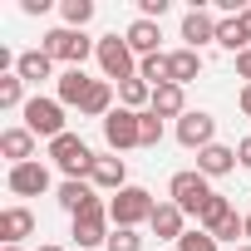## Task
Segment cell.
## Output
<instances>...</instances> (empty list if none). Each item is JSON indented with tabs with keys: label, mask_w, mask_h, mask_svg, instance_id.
Listing matches in <instances>:
<instances>
[{
	"label": "cell",
	"mask_w": 251,
	"mask_h": 251,
	"mask_svg": "<svg viewBox=\"0 0 251 251\" xmlns=\"http://www.w3.org/2000/svg\"><path fill=\"white\" fill-rule=\"evenodd\" d=\"M89 89H94V79H89V74H84V69H64V74H59V79H54V99H59V103H64V108H79V103H84V94H89Z\"/></svg>",
	"instance_id": "obj_19"
},
{
	"label": "cell",
	"mask_w": 251,
	"mask_h": 251,
	"mask_svg": "<svg viewBox=\"0 0 251 251\" xmlns=\"http://www.w3.org/2000/svg\"><path fill=\"white\" fill-rule=\"evenodd\" d=\"M123 40H128V50H133L138 59H148V54H163V50H158V40H163L158 20H133L128 30H123Z\"/></svg>",
	"instance_id": "obj_18"
},
{
	"label": "cell",
	"mask_w": 251,
	"mask_h": 251,
	"mask_svg": "<svg viewBox=\"0 0 251 251\" xmlns=\"http://www.w3.org/2000/svg\"><path fill=\"white\" fill-rule=\"evenodd\" d=\"M25 236H35V212L30 207H5V212H0V241L20 246Z\"/></svg>",
	"instance_id": "obj_15"
},
{
	"label": "cell",
	"mask_w": 251,
	"mask_h": 251,
	"mask_svg": "<svg viewBox=\"0 0 251 251\" xmlns=\"http://www.w3.org/2000/svg\"><path fill=\"white\" fill-rule=\"evenodd\" d=\"M138 118H143V113H133V108H113V113L103 118V143H108V153L138 148Z\"/></svg>",
	"instance_id": "obj_9"
},
{
	"label": "cell",
	"mask_w": 251,
	"mask_h": 251,
	"mask_svg": "<svg viewBox=\"0 0 251 251\" xmlns=\"http://www.w3.org/2000/svg\"><path fill=\"white\" fill-rule=\"evenodd\" d=\"M74 222V246L79 251H99V246H108V231H113V222H108V202L99 197V202H89L79 217H69Z\"/></svg>",
	"instance_id": "obj_5"
},
{
	"label": "cell",
	"mask_w": 251,
	"mask_h": 251,
	"mask_svg": "<svg viewBox=\"0 0 251 251\" xmlns=\"http://www.w3.org/2000/svg\"><path fill=\"white\" fill-rule=\"evenodd\" d=\"M5 187H10L15 197H45V192L54 187V177H50V168L35 158V163H20V168H10V173H5Z\"/></svg>",
	"instance_id": "obj_10"
},
{
	"label": "cell",
	"mask_w": 251,
	"mask_h": 251,
	"mask_svg": "<svg viewBox=\"0 0 251 251\" xmlns=\"http://www.w3.org/2000/svg\"><path fill=\"white\" fill-rule=\"evenodd\" d=\"M15 74H20L25 84H40V79H59V74H54V59H50L45 50H25V54L15 59Z\"/></svg>",
	"instance_id": "obj_21"
},
{
	"label": "cell",
	"mask_w": 251,
	"mask_h": 251,
	"mask_svg": "<svg viewBox=\"0 0 251 251\" xmlns=\"http://www.w3.org/2000/svg\"><path fill=\"white\" fill-rule=\"evenodd\" d=\"M217 45H222L226 54L251 50V40H246V30H241V20H236V15H222V20H217Z\"/></svg>",
	"instance_id": "obj_23"
},
{
	"label": "cell",
	"mask_w": 251,
	"mask_h": 251,
	"mask_svg": "<svg viewBox=\"0 0 251 251\" xmlns=\"http://www.w3.org/2000/svg\"><path fill=\"white\" fill-rule=\"evenodd\" d=\"M168 64H173V84H182V89L202 74V54H197V50H173Z\"/></svg>",
	"instance_id": "obj_24"
},
{
	"label": "cell",
	"mask_w": 251,
	"mask_h": 251,
	"mask_svg": "<svg viewBox=\"0 0 251 251\" xmlns=\"http://www.w3.org/2000/svg\"><path fill=\"white\" fill-rule=\"evenodd\" d=\"M158 143H163V118L148 108V113L138 118V148H158Z\"/></svg>",
	"instance_id": "obj_30"
},
{
	"label": "cell",
	"mask_w": 251,
	"mask_h": 251,
	"mask_svg": "<svg viewBox=\"0 0 251 251\" xmlns=\"http://www.w3.org/2000/svg\"><path fill=\"white\" fill-rule=\"evenodd\" d=\"M54 202H59L69 217H79L89 202H99V187H94V182H74V177H64V182L54 187Z\"/></svg>",
	"instance_id": "obj_17"
},
{
	"label": "cell",
	"mask_w": 251,
	"mask_h": 251,
	"mask_svg": "<svg viewBox=\"0 0 251 251\" xmlns=\"http://www.w3.org/2000/svg\"><path fill=\"white\" fill-rule=\"evenodd\" d=\"M236 108L251 118V84H241V94H236Z\"/></svg>",
	"instance_id": "obj_38"
},
{
	"label": "cell",
	"mask_w": 251,
	"mask_h": 251,
	"mask_svg": "<svg viewBox=\"0 0 251 251\" xmlns=\"http://www.w3.org/2000/svg\"><path fill=\"white\" fill-rule=\"evenodd\" d=\"M241 163H236V148H226V143H212V148H202L197 153V173L202 177H226V173H236Z\"/></svg>",
	"instance_id": "obj_16"
},
{
	"label": "cell",
	"mask_w": 251,
	"mask_h": 251,
	"mask_svg": "<svg viewBox=\"0 0 251 251\" xmlns=\"http://www.w3.org/2000/svg\"><path fill=\"white\" fill-rule=\"evenodd\" d=\"M35 251H69V246H54V241H45V246H35Z\"/></svg>",
	"instance_id": "obj_40"
},
{
	"label": "cell",
	"mask_w": 251,
	"mask_h": 251,
	"mask_svg": "<svg viewBox=\"0 0 251 251\" xmlns=\"http://www.w3.org/2000/svg\"><path fill=\"white\" fill-rule=\"evenodd\" d=\"M103 251H143V236L133 231V226H113L108 231V246Z\"/></svg>",
	"instance_id": "obj_32"
},
{
	"label": "cell",
	"mask_w": 251,
	"mask_h": 251,
	"mask_svg": "<svg viewBox=\"0 0 251 251\" xmlns=\"http://www.w3.org/2000/svg\"><path fill=\"white\" fill-rule=\"evenodd\" d=\"M94 59H99V69H103L108 84H128V79H138V54L128 50V40H123V35H103Z\"/></svg>",
	"instance_id": "obj_4"
},
{
	"label": "cell",
	"mask_w": 251,
	"mask_h": 251,
	"mask_svg": "<svg viewBox=\"0 0 251 251\" xmlns=\"http://www.w3.org/2000/svg\"><path fill=\"white\" fill-rule=\"evenodd\" d=\"M236 20H241V30H246V40H251V5H241V15H236Z\"/></svg>",
	"instance_id": "obj_39"
},
{
	"label": "cell",
	"mask_w": 251,
	"mask_h": 251,
	"mask_svg": "<svg viewBox=\"0 0 251 251\" xmlns=\"http://www.w3.org/2000/svg\"><path fill=\"white\" fill-rule=\"evenodd\" d=\"M50 158H54V168L64 173V177H74V182H89V173H94V148L79 138V133H59L54 143H50Z\"/></svg>",
	"instance_id": "obj_3"
},
{
	"label": "cell",
	"mask_w": 251,
	"mask_h": 251,
	"mask_svg": "<svg viewBox=\"0 0 251 251\" xmlns=\"http://www.w3.org/2000/svg\"><path fill=\"white\" fill-rule=\"evenodd\" d=\"M177 251H222V241L212 231H202V226H187V236L177 241Z\"/></svg>",
	"instance_id": "obj_31"
},
{
	"label": "cell",
	"mask_w": 251,
	"mask_h": 251,
	"mask_svg": "<svg viewBox=\"0 0 251 251\" xmlns=\"http://www.w3.org/2000/svg\"><path fill=\"white\" fill-rule=\"evenodd\" d=\"M59 15H64L69 30H84L94 20V0H59Z\"/></svg>",
	"instance_id": "obj_29"
},
{
	"label": "cell",
	"mask_w": 251,
	"mask_h": 251,
	"mask_svg": "<svg viewBox=\"0 0 251 251\" xmlns=\"http://www.w3.org/2000/svg\"><path fill=\"white\" fill-rule=\"evenodd\" d=\"M202 45H217V15L197 5V10L182 15V50H197L202 54Z\"/></svg>",
	"instance_id": "obj_11"
},
{
	"label": "cell",
	"mask_w": 251,
	"mask_h": 251,
	"mask_svg": "<svg viewBox=\"0 0 251 251\" xmlns=\"http://www.w3.org/2000/svg\"><path fill=\"white\" fill-rule=\"evenodd\" d=\"M212 236H217V241H231V246H236V236H246V217H241V212H231V217H222Z\"/></svg>",
	"instance_id": "obj_33"
},
{
	"label": "cell",
	"mask_w": 251,
	"mask_h": 251,
	"mask_svg": "<svg viewBox=\"0 0 251 251\" xmlns=\"http://www.w3.org/2000/svg\"><path fill=\"white\" fill-rule=\"evenodd\" d=\"M148 231H153L158 241H182V236H187V212H182L177 202H158V212H153Z\"/></svg>",
	"instance_id": "obj_13"
},
{
	"label": "cell",
	"mask_w": 251,
	"mask_h": 251,
	"mask_svg": "<svg viewBox=\"0 0 251 251\" xmlns=\"http://www.w3.org/2000/svg\"><path fill=\"white\" fill-rule=\"evenodd\" d=\"M40 50L50 54V59H59V64H69V69H84V59L89 54H99V40H89L84 30H69V25H54L45 40H40Z\"/></svg>",
	"instance_id": "obj_2"
},
{
	"label": "cell",
	"mask_w": 251,
	"mask_h": 251,
	"mask_svg": "<svg viewBox=\"0 0 251 251\" xmlns=\"http://www.w3.org/2000/svg\"><path fill=\"white\" fill-rule=\"evenodd\" d=\"M168 15V0H138V20H163Z\"/></svg>",
	"instance_id": "obj_34"
},
{
	"label": "cell",
	"mask_w": 251,
	"mask_h": 251,
	"mask_svg": "<svg viewBox=\"0 0 251 251\" xmlns=\"http://www.w3.org/2000/svg\"><path fill=\"white\" fill-rule=\"evenodd\" d=\"M20 113H25V128H30L35 138H45V143H54L59 133H69V128H64V103H59V99H45V94H35V99H30Z\"/></svg>",
	"instance_id": "obj_7"
},
{
	"label": "cell",
	"mask_w": 251,
	"mask_h": 251,
	"mask_svg": "<svg viewBox=\"0 0 251 251\" xmlns=\"http://www.w3.org/2000/svg\"><path fill=\"white\" fill-rule=\"evenodd\" d=\"M113 94H118V84H108V79H94V89L84 94L79 113H84V118H99V123H103V118L113 113Z\"/></svg>",
	"instance_id": "obj_20"
},
{
	"label": "cell",
	"mask_w": 251,
	"mask_h": 251,
	"mask_svg": "<svg viewBox=\"0 0 251 251\" xmlns=\"http://www.w3.org/2000/svg\"><path fill=\"white\" fill-rule=\"evenodd\" d=\"M236 79H246V84H251V50H241V54H236Z\"/></svg>",
	"instance_id": "obj_35"
},
{
	"label": "cell",
	"mask_w": 251,
	"mask_h": 251,
	"mask_svg": "<svg viewBox=\"0 0 251 251\" xmlns=\"http://www.w3.org/2000/svg\"><path fill=\"white\" fill-rule=\"evenodd\" d=\"M236 163L251 173V138H241V143H236Z\"/></svg>",
	"instance_id": "obj_36"
},
{
	"label": "cell",
	"mask_w": 251,
	"mask_h": 251,
	"mask_svg": "<svg viewBox=\"0 0 251 251\" xmlns=\"http://www.w3.org/2000/svg\"><path fill=\"white\" fill-rule=\"evenodd\" d=\"M236 251H251V246H236Z\"/></svg>",
	"instance_id": "obj_43"
},
{
	"label": "cell",
	"mask_w": 251,
	"mask_h": 251,
	"mask_svg": "<svg viewBox=\"0 0 251 251\" xmlns=\"http://www.w3.org/2000/svg\"><path fill=\"white\" fill-rule=\"evenodd\" d=\"M177 143H182L187 153L212 148V143H217V118H212L207 108H187V113L177 118Z\"/></svg>",
	"instance_id": "obj_8"
},
{
	"label": "cell",
	"mask_w": 251,
	"mask_h": 251,
	"mask_svg": "<svg viewBox=\"0 0 251 251\" xmlns=\"http://www.w3.org/2000/svg\"><path fill=\"white\" fill-rule=\"evenodd\" d=\"M246 246H251V212H246Z\"/></svg>",
	"instance_id": "obj_41"
},
{
	"label": "cell",
	"mask_w": 251,
	"mask_h": 251,
	"mask_svg": "<svg viewBox=\"0 0 251 251\" xmlns=\"http://www.w3.org/2000/svg\"><path fill=\"white\" fill-rule=\"evenodd\" d=\"M20 10H25V15H45V10H50V0H20Z\"/></svg>",
	"instance_id": "obj_37"
},
{
	"label": "cell",
	"mask_w": 251,
	"mask_h": 251,
	"mask_svg": "<svg viewBox=\"0 0 251 251\" xmlns=\"http://www.w3.org/2000/svg\"><path fill=\"white\" fill-rule=\"evenodd\" d=\"M25 103H30V99H25V79H20V74H0V108L15 113V108H25Z\"/></svg>",
	"instance_id": "obj_28"
},
{
	"label": "cell",
	"mask_w": 251,
	"mask_h": 251,
	"mask_svg": "<svg viewBox=\"0 0 251 251\" xmlns=\"http://www.w3.org/2000/svg\"><path fill=\"white\" fill-rule=\"evenodd\" d=\"M207 197H212V177H202L197 168H182L168 177V202H177L187 217H197L207 207Z\"/></svg>",
	"instance_id": "obj_6"
},
{
	"label": "cell",
	"mask_w": 251,
	"mask_h": 251,
	"mask_svg": "<svg viewBox=\"0 0 251 251\" xmlns=\"http://www.w3.org/2000/svg\"><path fill=\"white\" fill-rule=\"evenodd\" d=\"M153 113H158V118H182V113H187V94H182V84H163V89H153Z\"/></svg>",
	"instance_id": "obj_22"
},
{
	"label": "cell",
	"mask_w": 251,
	"mask_h": 251,
	"mask_svg": "<svg viewBox=\"0 0 251 251\" xmlns=\"http://www.w3.org/2000/svg\"><path fill=\"white\" fill-rule=\"evenodd\" d=\"M0 251H25V246H0Z\"/></svg>",
	"instance_id": "obj_42"
},
{
	"label": "cell",
	"mask_w": 251,
	"mask_h": 251,
	"mask_svg": "<svg viewBox=\"0 0 251 251\" xmlns=\"http://www.w3.org/2000/svg\"><path fill=\"white\" fill-rule=\"evenodd\" d=\"M138 79H143L148 89L173 84V64H168V54H148V59H138Z\"/></svg>",
	"instance_id": "obj_26"
},
{
	"label": "cell",
	"mask_w": 251,
	"mask_h": 251,
	"mask_svg": "<svg viewBox=\"0 0 251 251\" xmlns=\"http://www.w3.org/2000/svg\"><path fill=\"white\" fill-rule=\"evenodd\" d=\"M118 108L148 113V108H153V89H148L143 79H128V84H118Z\"/></svg>",
	"instance_id": "obj_25"
},
{
	"label": "cell",
	"mask_w": 251,
	"mask_h": 251,
	"mask_svg": "<svg viewBox=\"0 0 251 251\" xmlns=\"http://www.w3.org/2000/svg\"><path fill=\"white\" fill-rule=\"evenodd\" d=\"M89 182H94L99 192H123V187H128V163H123L118 153H99Z\"/></svg>",
	"instance_id": "obj_12"
},
{
	"label": "cell",
	"mask_w": 251,
	"mask_h": 251,
	"mask_svg": "<svg viewBox=\"0 0 251 251\" xmlns=\"http://www.w3.org/2000/svg\"><path fill=\"white\" fill-rule=\"evenodd\" d=\"M35 133L25 128V123H20V128H5V133H0V158H5L10 168H20V163H35Z\"/></svg>",
	"instance_id": "obj_14"
},
{
	"label": "cell",
	"mask_w": 251,
	"mask_h": 251,
	"mask_svg": "<svg viewBox=\"0 0 251 251\" xmlns=\"http://www.w3.org/2000/svg\"><path fill=\"white\" fill-rule=\"evenodd\" d=\"M153 212H158V197L148 192V187H138V182H128L123 192H113L108 197V222L113 226H143V222H153Z\"/></svg>",
	"instance_id": "obj_1"
},
{
	"label": "cell",
	"mask_w": 251,
	"mask_h": 251,
	"mask_svg": "<svg viewBox=\"0 0 251 251\" xmlns=\"http://www.w3.org/2000/svg\"><path fill=\"white\" fill-rule=\"evenodd\" d=\"M231 212H236V207H231L222 192H212V197H207V207L197 212V226H202V231H217V222H222V217H231Z\"/></svg>",
	"instance_id": "obj_27"
}]
</instances>
